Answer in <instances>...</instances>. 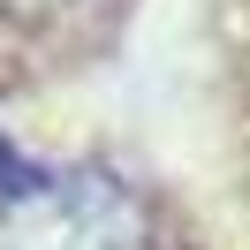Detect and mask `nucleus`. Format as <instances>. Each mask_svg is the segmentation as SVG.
Listing matches in <instances>:
<instances>
[{"mask_svg":"<svg viewBox=\"0 0 250 250\" xmlns=\"http://www.w3.org/2000/svg\"><path fill=\"white\" fill-rule=\"evenodd\" d=\"M0 250H144V220L106 174L31 182L0 220Z\"/></svg>","mask_w":250,"mask_h":250,"instance_id":"f257e3e1","label":"nucleus"}]
</instances>
